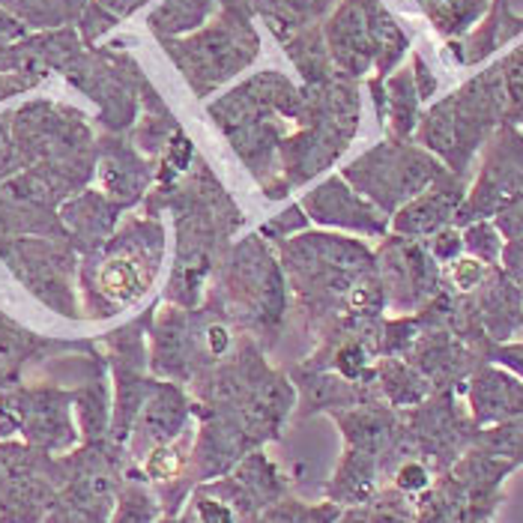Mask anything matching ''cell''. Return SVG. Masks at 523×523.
<instances>
[{"mask_svg": "<svg viewBox=\"0 0 523 523\" xmlns=\"http://www.w3.org/2000/svg\"><path fill=\"white\" fill-rule=\"evenodd\" d=\"M102 287L105 293H111V297H129L138 287V276H135L132 264H126V260H114L102 269Z\"/></svg>", "mask_w": 523, "mask_h": 523, "instance_id": "1", "label": "cell"}, {"mask_svg": "<svg viewBox=\"0 0 523 523\" xmlns=\"http://www.w3.org/2000/svg\"><path fill=\"white\" fill-rule=\"evenodd\" d=\"M176 469H180V458H176L174 448H156L146 460V473L153 478H171L176 476Z\"/></svg>", "mask_w": 523, "mask_h": 523, "instance_id": "2", "label": "cell"}, {"mask_svg": "<svg viewBox=\"0 0 523 523\" xmlns=\"http://www.w3.org/2000/svg\"><path fill=\"white\" fill-rule=\"evenodd\" d=\"M222 335H225L222 329H213V347H216V350H222V347H225V338H222Z\"/></svg>", "mask_w": 523, "mask_h": 523, "instance_id": "3", "label": "cell"}]
</instances>
